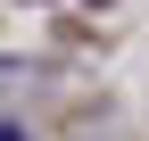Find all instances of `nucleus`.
Here are the masks:
<instances>
[{
  "instance_id": "f257e3e1",
  "label": "nucleus",
  "mask_w": 149,
  "mask_h": 141,
  "mask_svg": "<svg viewBox=\"0 0 149 141\" xmlns=\"http://www.w3.org/2000/svg\"><path fill=\"white\" fill-rule=\"evenodd\" d=\"M0 141H17V133H0Z\"/></svg>"
}]
</instances>
